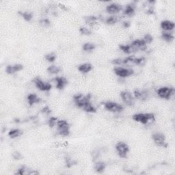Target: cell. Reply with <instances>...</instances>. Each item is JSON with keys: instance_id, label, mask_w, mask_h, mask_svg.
<instances>
[{"instance_id": "obj_1", "label": "cell", "mask_w": 175, "mask_h": 175, "mask_svg": "<svg viewBox=\"0 0 175 175\" xmlns=\"http://www.w3.org/2000/svg\"><path fill=\"white\" fill-rule=\"evenodd\" d=\"M133 119L144 125L152 123L155 121L153 114H136L133 116Z\"/></svg>"}, {"instance_id": "obj_2", "label": "cell", "mask_w": 175, "mask_h": 175, "mask_svg": "<svg viewBox=\"0 0 175 175\" xmlns=\"http://www.w3.org/2000/svg\"><path fill=\"white\" fill-rule=\"evenodd\" d=\"M58 131L60 135L62 136H68L70 134V125L64 120H60L57 122Z\"/></svg>"}, {"instance_id": "obj_3", "label": "cell", "mask_w": 175, "mask_h": 175, "mask_svg": "<svg viewBox=\"0 0 175 175\" xmlns=\"http://www.w3.org/2000/svg\"><path fill=\"white\" fill-rule=\"evenodd\" d=\"M174 89L171 87H163L157 90L158 96L162 99H169L174 95Z\"/></svg>"}, {"instance_id": "obj_4", "label": "cell", "mask_w": 175, "mask_h": 175, "mask_svg": "<svg viewBox=\"0 0 175 175\" xmlns=\"http://www.w3.org/2000/svg\"><path fill=\"white\" fill-rule=\"evenodd\" d=\"M91 95L88 94L87 95H77L73 97L74 101L77 106L79 107H82L83 105L88 102H90Z\"/></svg>"}, {"instance_id": "obj_5", "label": "cell", "mask_w": 175, "mask_h": 175, "mask_svg": "<svg viewBox=\"0 0 175 175\" xmlns=\"http://www.w3.org/2000/svg\"><path fill=\"white\" fill-rule=\"evenodd\" d=\"M116 149L119 154V155L122 158H125L127 157L129 148L128 145L125 142H118L116 145Z\"/></svg>"}, {"instance_id": "obj_6", "label": "cell", "mask_w": 175, "mask_h": 175, "mask_svg": "<svg viewBox=\"0 0 175 175\" xmlns=\"http://www.w3.org/2000/svg\"><path fill=\"white\" fill-rule=\"evenodd\" d=\"M105 109L111 112L119 113L123 111L124 107L122 105L114 102H107L104 104Z\"/></svg>"}, {"instance_id": "obj_7", "label": "cell", "mask_w": 175, "mask_h": 175, "mask_svg": "<svg viewBox=\"0 0 175 175\" xmlns=\"http://www.w3.org/2000/svg\"><path fill=\"white\" fill-rule=\"evenodd\" d=\"M152 138L156 145L164 148H166L168 146V144L166 142V137L164 134L160 133H154L152 136Z\"/></svg>"}, {"instance_id": "obj_8", "label": "cell", "mask_w": 175, "mask_h": 175, "mask_svg": "<svg viewBox=\"0 0 175 175\" xmlns=\"http://www.w3.org/2000/svg\"><path fill=\"white\" fill-rule=\"evenodd\" d=\"M114 71L116 75L121 77H129L133 74V71L132 69L125 68L123 67H115Z\"/></svg>"}, {"instance_id": "obj_9", "label": "cell", "mask_w": 175, "mask_h": 175, "mask_svg": "<svg viewBox=\"0 0 175 175\" xmlns=\"http://www.w3.org/2000/svg\"><path fill=\"white\" fill-rule=\"evenodd\" d=\"M121 97L122 99H123V102L126 105L132 106L135 103V99H134L133 96L131 95V92H128V91H123V92H122L121 93Z\"/></svg>"}, {"instance_id": "obj_10", "label": "cell", "mask_w": 175, "mask_h": 175, "mask_svg": "<svg viewBox=\"0 0 175 175\" xmlns=\"http://www.w3.org/2000/svg\"><path fill=\"white\" fill-rule=\"evenodd\" d=\"M34 82L36 86L42 91H49L52 88V85L49 83H45L42 81L40 78H34Z\"/></svg>"}, {"instance_id": "obj_11", "label": "cell", "mask_w": 175, "mask_h": 175, "mask_svg": "<svg viewBox=\"0 0 175 175\" xmlns=\"http://www.w3.org/2000/svg\"><path fill=\"white\" fill-rule=\"evenodd\" d=\"M146 42L144 41V40H133V42H131V45L132 47H133L134 49H135V52H137L138 50H145L146 48Z\"/></svg>"}, {"instance_id": "obj_12", "label": "cell", "mask_w": 175, "mask_h": 175, "mask_svg": "<svg viewBox=\"0 0 175 175\" xmlns=\"http://www.w3.org/2000/svg\"><path fill=\"white\" fill-rule=\"evenodd\" d=\"M22 69H23V66L22 64H17L15 65H8L6 68V72L8 74L13 75L16 72H18V71L22 70Z\"/></svg>"}, {"instance_id": "obj_13", "label": "cell", "mask_w": 175, "mask_h": 175, "mask_svg": "<svg viewBox=\"0 0 175 175\" xmlns=\"http://www.w3.org/2000/svg\"><path fill=\"white\" fill-rule=\"evenodd\" d=\"M122 10V6L117 4H111L107 6L106 11L109 14H116Z\"/></svg>"}, {"instance_id": "obj_14", "label": "cell", "mask_w": 175, "mask_h": 175, "mask_svg": "<svg viewBox=\"0 0 175 175\" xmlns=\"http://www.w3.org/2000/svg\"><path fill=\"white\" fill-rule=\"evenodd\" d=\"M134 97L139 100H146L148 97V92L145 90H135L134 92Z\"/></svg>"}, {"instance_id": "obj_15", "label": "cell", "mask_w": 175, "mask_h": 175, "mask_svg": "<svg viewBox=\"0 0 175 175\" xmlns=\"http://www.w3.org/2000/svg\"><path fill=\"white\" fill-rule=\"evenodd\" d=\"M174 23L172 21H168V20H165V21H162L161 23V28L164 31H170L172 30L174 28Z\"/></svg>"}, {"instance_id": "obj_16", "label": "cell", "mask_w": 175, "mask_h": 175, "mask_svg": "<svg viewBox=\"0 0 175 175\" xmlns=\"http://www.w3.org/2000/svg\"><path fill=\"white\" fill-rule=\"evenodd\" d=\"M55 81L56 82V88L58 89H63L65 85L67 84L68 81L65 77H58L55 78Z\"/></svg>"}, {"instance_id": "obj_17", "label": "cell", "mask_w": 175, "mask_h": 175, "mask_svg": "<svg viewBox=\"0 0 175 175\" xmlns=\"http://www.w3.org/2000/svg\"><path fill=\"white\" fill-rule=\"evenodd\" d=\"M135 3H131L130 4L127 5L126 8L124 11V15L128 16V17H131L135 14Z\"/></svg>"}, {"instance_id": "obj_18", "label": "cell", "mask_w": 175, "mask_h": 175, "mask_svg": "<svg viewBox=\"0 0 175 175\" xmlns=\"http://www.w3.org/2000/svg\"><path fill=\"white\" fill-rule=\"evenodd\" d=\"M92 69V64L90 63H84V64L79 65L78 70L82 73H88Z\"/></svg>"}, {"instance_id": "obj_19", "label": "cell", "mask_w": 175, "mask_h": 175, "mask_svg": "<svg viewBox=\"0 0 175 175\" xmlns=\"http://www.w3.org/2000/svg\"><path fill=\"white\" fill-rule=\"evenodd\" d=\"M28 101L30 105H32L36 103H38L40 101V99L38 98L36 94H30L28 97Z\"/></svg>"}, {"instance_id": "obj_20", "label": "cell", "mask_w": 175, "mask_h": 175, "mask_svg": "<svg viewBox=\"0 0 175 175\" xmlns=\"http://www.w3.org/2000/svg\"><path fill=\"white\" fill-rule=\"evenodd\" d=\"M81 108H82L85 111H86V112H88V113H95L97 111L96 108H95V107L91 104L90 102H88L86 103H85Z\"/></svg>"}, {"instance_id": "obj_21", "label": "cell", "mask_w": 175, "mask_h": 175, "mask_svg": "<svg viewBox=\"0 0 175 175\" xmlns=\"http://www.w3.org/2000/svg\"><path fill=\"white\" fill-rule=\"evenodd\" d=\"M85 22L90 26H94L97 23L98 18L95 17V16H88L84 17Z\"/></svg>"}, {"instance_id": "obj_22", "label": "cell", "mask_w": 175, "mask_h": 175, "mask_svg": "<svg viewBox=\"0 0 175 175\" xmlns=\"http://www.w3.org/2000/svg\"><path fill=\"white\" fill-rule=\"evenodd\" d=\"M119 48L121 49L123 52H125V54H127L135 52V49L132 47L131 44H128V45H123V44H121V45L119 46Z\"/></svg>"}, {"instance_id": "obj_23", "label": "cell", "mask_w": 175, "mask_h": 175, "mask_svg": "<svg viewBox=\"0 0 175 175\" xmlns=\"http://www.w3.org/2000/svg\"><path fill=\"white\" fill-rule=\"evenodd\" d=\"M162 38L164 39L165 41L168 42H171L174 40V36L172 34L168 33V32H163L162 33Z\"/></svg>"}, {"instance_id": "obj_24", "label": "cell", "mask_w": 175, "mask_h": 175, "mask_svg": "<svg viewBox=\"0 0 175 175\" xmlns=\"http://www.w3.org/2000/svg\"><path fill=\"white\" fill-rule=\"evenodd\" d=\"M106 168V164L103 162H97L95 165V169L97 172L102 173Z\"/></svg>"}, {"instance_id": "obj_25", "label": "cell", "mask_w": 175, "mask_h": 175, "mask_svg": "<svg viewBox=\"0 0 175 175\" xmlns=\"http://www.w3.org/2000/svg\"><path fill=\"white\" fill-rule=\"evenodd\" d=\"M96 48V45L91 42H86L83 45V50L85 52H90Z\"/></svg>"}, {"instance_id": "obj_26", "label": "cell", "mask_w": 175, "mask_h": 175, "mask_svg": "<svg viewBox=\"0 0 175 175\" xmlns=\"http://www.w3.org/2000/svg\"><path fill=\"white\" fill-rule=\"evenodd\" d=\"M22 133H23V132H22L21 130L15 129L11 130L8 133V135L10 136V138H15L19 137L20 135H21Z\"/></svg>"}, {"instance_id": "obj_27", "label": "cell", "mask_w": 175, "mask_h": 175, "mask_svg": "<svg viewBox=\"0 0 175 175\" xmlns=\"http://www.w3.org/2000/svg\"><path fill=\"white\" fill-rule=\"evenodd\" d=\"M19 14L25 20V21H31L32 19V17H33V15H32V13H30V12H21V11H19Z\"/></svg>"}, {"instance_id": "obj_28", "label": "cell", "mask_w": 175, "mask_h": 175, "mask_svg": "<svg viewBox=\"0 0 175 175\" xmlns=\"http://www.w3.org/2000/svg\"><path fill=\"white\" fill-rule=\"evenodd\" d=\"M47 71L51 74H57L60 71V68L58 66H55V65H52V66H50L48 67Z\"/></svg>"}, {"instance_id": "obj_29", "label": "cell", "mask_w": 175, "mask_h": 175, "mask_svg": "<svg viewBox=\"0 0 175 175\" xmlns=\"http://www.w3.org/2000/svg\"><path fill=\"white\" fill-rule=\"evenodd\" d=\"M118 21H119V19H118L117 17H116V16H111V17L107 18L105 22L108 25H113V24L117 23Z\"/></svg>"}, {"instance_id": "obj_30", "label": "cell", "mask_w": 175, "mask_h": 175, "mask_svg": "<svg viewBox=\"0 0 175 175\" xmlns=\"http://www.w3.org/2000/svg\"><path fill=\"white\" fill-rule=\"evenodd\" d=\"M56 55L54 52L47 54L45 56L46 60H47L48 62H54L55 60H56Z\"/></svg>"}, {"instance_id": "obj_31", "label": "cell", "mask_w": 175, "mask_h": 175, "mask_svg": "<svg viewBox=\"0 0 175 175\" xmlns=\"http://www.w3.org/2000/svg\"><path fill=\"white\" fill-rule=\"evenodd\" d=\"M79 32H80V33L82 34V35H85V36H89L92 34V32H91L90 30H89L88 28H87L85 27L80 28V29H79Z\"/></svg>"}, {"instance_id": "obj_32", "label": "cell", "mask_w": 175, "mask_h": 175, "mask_svg": "<svg viewBox=\"0 0 175 175\" xmlns=\"http://www.w3.org/2000/svg\"><path fill=\"white\" fill-rule=\"evenodd\" d=\"M146 62V59L142 57V58H135L134 59V64L136 65H143L144 64V63Z\"/></svg>"}, {"instance_id": "obj_33", "label": "cell", "mask_w": 175, "mask_h": 175, "mask_svg": "<svg viewBox=\"0 0 175 175\" xmlns=\"http://www.w3.org/2000/svg\"><path fill=\"white\" fill-rule=\"evenodd\" d=\"M134 59L135 58L132 56L127 57V58H126L125 59V60H123V64H128V65L134 64Z\"/></svg>"}, {"instance_id": "obj_34", "label": "cell", "mask_w": 175, "mask_h": 175, "mask_svg": "<svg viewBox=\"0 0 175 175\" xmlns=\"http://www.w3.org/2000/svg\"><path fill=\"white\" fill-rule=\"evenodd\" d=\"M40 25L42 26V27H48V26L50 25V21L47 19H41L40 21Z\"/></svg>"}, {"instance_id": "obj_35", "label": "cell", "mask_w": 175, "mask_h": 175, "mask_svg": "<svg viewBox=\"0 0 175 175\" xmlns=\"http://www.w3.org/2000/svg\"><path fill=\"white\" fill-rule=\"evenodd\" d=\"M57 118H55V117H52L50 118L49 120V125L50 127H54L55 125L57 123V122H58V121H57Z\"/></svg>"}, {"instance_id": "obj_36", "label": "cell", "mask_w": 175, "mask_h": 175, "mask_svg": "<svg viewBox=\"0 0 175 175\" xmlns=\"http://www.w3.org/2000/svg\"><path fill=\"white\" fill-rule=\"evenodd\" d=\"M152 40H153V38H152V36L150 35V34H146L144 37V41L146 42V44L150 43V42H152Z\"/></svg>"}, {"instance_id": "obj_37", "label": "cell", "mask_w": 175, "mask_h": 175, "mask_svg": "<svg viewBox=\"0 0 175 175\" xmlns=\"http://www.w3.org/2000/svg\"><path fill=\"white\" fill-rule=\"evenodd\" d=\"M27 170H28V169L26 168L25 167H24V166L21 167V168H20L19 170H18L17 172H16V174H21V175L28 174V172H26Z\"/></svg>"}, {"instance_id": "obj_38", "label": "cell", "mask_w": 175, "mask_h": 175, "mask_svg": "<svg viewBox=\"0 0 175 175\" xmlns=\"http://www.w3.org/2000/svg\"><path fill=\"white\" fill-rule=\"evenodd\" d=\"M13 157L14 159H21L22 157H23L21 155V154L19 152H17V151H15L13 152Z\"/></svg>"}, {"instance_id": "obj_39", "label": "cell", "mask_w": 175, "mask_h": 175, "mask_svg": "<svg viewBox=\"0 0 175 175\" xmlns=\"http://www.w3.org/2000/svg\"><path fill=\"white\" fill-rule=\"evenodd\" d=\"M111 63L114 64L121 65L123 64V60H122V59H115V60L111 61Z\"/></svg>"}, {"instance_id": "obj_40", "label": "cell", "mask_w": 175, "mask_h": 175, "mask_svg": "<svg viewBox=\"0 0 175 175\" xmlns=\"http://www.w3.org/2000/svg\"><path fill=\"white\" fill-rule=\"evenodd\" d=\"M42 111L43 113H47L48 114V113L50 112V110H49V109L47 107H44V108L42 109Z\"/></svg>"}, {"instance_id": "obj_41", "label": "cell", "mask_w": 175, "mask_h": 175, "mask_svg": "<svg viewBox=\"0 0 175 175\" xmlns=\"http://www.w3.org/2000/svg\"><path fill=\"white\" fill-rule=\"evenodd\" d=\"M130 25H131V24H130V23L129 21H125V22H124V23H123V25H124V27H125V28H129L130 26Z\"/></svg>"}]
</instances>
